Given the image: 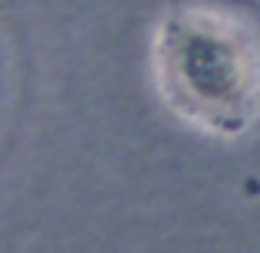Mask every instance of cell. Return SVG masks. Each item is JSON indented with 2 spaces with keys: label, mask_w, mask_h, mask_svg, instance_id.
<instances>
[{
  "label": "cell",
  "mask_w": 260,
  "mask_h": 253,
  "mask_svg": "<svg viewBox=\"0 0 260 253\" xmlns=\"http://www.w3.org/2000/svg\"><path fill=\"white\" fill-rule=\"evenodd\" d=\"M155 76L181 119L241 135L260 119V30L224 7H178L155 37Z\"/></svg>",
  "instance_id": "6da1fadb"
}]
</instances>
